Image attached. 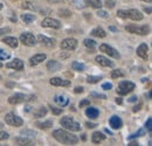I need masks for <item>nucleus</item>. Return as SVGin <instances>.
Here are the masks:
<instances>
[{"label":"nucleus","instance_id":"nucleus-23","mask_svg":"<svg viewBox=\"0 0 152 146\" xmlns=\"http://www.w3.org/2000/svg\"><path fill=\"white\" fill-rule=\"evenodd\" d=\"M105 139V136L102 133V132H99V131H96L93 133V143H95V144H98V143H101V142H103Z\"/></svg>","mask_w":152,"mask_h":146},{"label":"nucleus","instance_id":"nucleus-7","mask_svg":"<svg viewBox=\"0 0 152 146\" xmlns=\"http://www.w3.org/2000/svg\"><path fill=\"white\" fill-rule=\"evenodd\" d=\"M5 120L11 126H21L23 124V120L20 118L19 116H17L14 112H8L5 117Z\"/></svg>","mask_w":152,"mask_h":146},{"label":"nucleus","instance_id":"nucleus-29","mask_svg":"<svg viewBox=\"0 0 152 146\" xmlns=\"http://www.w3.org/2000/svg\"><path fill=\"white\" fill-rule=\"evenodd\" d=\"M47 115V108L45 107H40L37 111H34V117L35 118H40V117H43Z\"/></svg>","mask_w":152,"mask_h":146},{"label":"nucleus","instance_id":"nucleus-19","mask_svg":"<svg viewBox=\"0 0 152 146\" xmlns=\"http://www.w3.org/2000/svg\"><path fill=\"white\" fill-rule=\"evenodd\" d=\"M61 68H62V64L57 61H54V60L48 61V63H47V69L50 72H58Z\"/></svg>","mask_w":152,"mask_h":146},{"label":"nucleus","instance_id":"nucleus-55","mask_svg":"<svg viewBox=\"0 0 152 146\" xmlns=\"http://www.w3.org/2000/svg\"><path fill=\"white\" fill-rule=\"evenodd\" d=\"M105 132H107V133H109V134H113V133H111V131H109L108 128H105Z\"/></svg>","mask_w":152,"mask_h":146},{"label":"nucleus","instance_id":"nucleus-5","mask_svg":"<svg viewBox=\"0 0 152 146\" xmlns=\"http://www.w3.org/2000/svg\"><path fill=\"white\" fill-rule=\"evenodd\" d=\"M35 99V96L33 95H25V93H15L12 95L8 98L10 104H19V103H23V102H28V101H33Z\"/></svg>","mask_w":152,"mask_h":146},{"label":"nucleus","instance_id":"nucleus-61","mask_svg":"<svg viewBox=\"0 0 152 146\" xmlns=\"http://www.w3.org/2000/svg\"><path fill=\"white\" fill-rule=\"evenodd\" d=\"M0 80H1V76H0Z\"/></svg>","mask_w":152,"mask_h":146},{"label":"nucleus","instance_id":"nucleus-54","mask_svg":"<svg viewBox=\"0 0 152 146\" xmlns=\"http://www.w3.org/2000/svg\"><path fill=\"white\" fill-rule=\"evenodd\" d=\"M31 110V107H26V110H25V112H28Z\"/></svg>","mask_w":152,"mask_h":146},{"label":"nucleus","instance_id":"nucleus-41","mask_svg":"<svg viewBox=\"0 0 152 146\" xmlns=\"http://www.w3.org/2000/svg\"><path fill=\"white\" fill-rule=\"evenodd\" d=\"M8 133L7 132H4V131H0V140H5V139H8Z\"/></svg>","mask_w":152,"mask_h":146},{"label":"nucleus","instance_id":"nucleus-3","mask_svg":"<svg viewBox=\"0 0 152 146\" xmlns=\"http://www.w3.org/2000/svg\"><path fill=\"white\" fill-rule=\"evenodd\" d=\"M60 124L63 126L64 128H67V130H70V131H80L81 130V125L75 122L72 117H69V116H66V117H62V119L60 120Z\"/></svg>","mask_w":152,"mask_h":146},{"label":"nucleus","instance_id":"nucleus-31","mask_svg":"<svg viewBox=\"0 0 152 146\" xmlns=\"http://www.w3.org/2000/svg\"><path fill=\"white\" fill-rule=\"evenodd\" d=\"M72 68L76 70V72H83L84 69H86V66L83 64V63H80V62H77V61H74L73 63H72Z\"/></svg>","mask_w":152,"mask_h":146},{"label":"nucleus","instance_id":"nucleus-9","mask_svg":"<svg viewBox=\"0 0 152 146\" xmlns=\"http://www.w3.org/2000/svg\"><path fill=\"white\" fill-rule=\"evenodd\" d=\"M76 47H77V40L76 39H64L62 42H61V48L64 49V50H74Z\"/></svg>","mask_w":152,"mask_h":146},{"label":"nucleus","instance_id":"nucleus-16","mask_svg":"<svg viewBox=\"0 0 152 146\" xmlns=\"http://www.w3.org/2000/svg\"><path fill=\"white\" fill-rule=\"evenodd\" d=\"M95 61L98 64L103 66V67H113V66H114V63H113L111 61H109V58H107L105 56H102V55L96 56Z\"/></svg>","mask_w":152,"mask_h":146},{"label":"nucleus","instance_id":"nucleus-36","mask_svg":"<svg viewBox=\"0 0 152 146\" xmlns=\"http://www.w3.org/2000/svg\"><path fill=\"white\" fill-rule=\"evenodd\" d=\"M144 130H139L137 133H133V134H131L130 137H129V139L131 140V139H133V138H137V137H140V136H144Z\"/></svg>","mask_w":152,"mask_h":146},{"label":"nucleus","instance_id":"nucleus-49","mask_svg":"<svg viewBox=\"0 0 152 146\" xmlns=\"http://www.w3.org/2000/svg\"><path fill=\"white\" fill-rule=\"evenodd\" d=\"M128 102H137V96H132V97H130L129 99H128Z\"/></svg>","mask_w":152,"mask_h":146},{"label":"nucleus","instance_id":"nucleus-53","mask_svg":"<svg viewBox=\"0 0 152 146\" xmlns=\"http://www.w3.org/2000/svg\"><path fill=\"white\" fill-rule=\"evenodd\" d=\"M109 29H110V31H113V32H117V29H116L115 27H109Z\"/></svg>","mask_w":152,"mask_h":146},{"label":"nucleus","instance_id":"nucleus-37","mask_svg":"<svg viewBox=\"0 0 152 146\" xmlns=\"http://www.w3.org/2000/svg\"><path fill=\"white\" fill-rule=\"evenodd\" d=\"M90 96L91 97H95V98H101V99H105L107 96L103 95V93H97V92H90Z\"/></svg>","mask_w":152,"mask_h":146},{"label":"nucleus","instance_id":"nucleus-12","mask_svg":"<svg viewBox=\"0 0 152 146\" xmlns=\"http://www.w3.org/2000/svg\"><path fill=\"white\" fill-rule=\"evenodd\" d=\"M6 67L11 68V69H15V70H22L23 69V62L20 58H14L13 61L8 62L6 64Z\"/></svg>","mask_w":152,"mask_h":146},{"label":"nucleus","instance_id":"nucleus-10","mask_svg":"<svg viewBox=\"0 0 152 146\" xmlns=\"http://www.w3.org/2000/svg\"><path fill=\"white\" fill-rule=\"evenodd\" d=\"M41 26H42V27H47V28H54V29L61 28L60 21H58V20H55V19H52V18H46L45 20H42Z\"/></svg>","mask_w":152,"mask_h":146},{"label":"nucleus","instance_id":"nucleus-15","mask_svg":"<svg viewBox=\"0 0 152 146\" xmlns=\"http://www.w3.org/2000/svg\"><path fill=\"white\" fill-rule=\"evenodd\" d=\"M109 124H110V126L113 128L118 130V128H122L123 122H122V119H121L118 116H113V117H110V119H109Z\"/></svg>","mask_w":152,"mask_h":146},{"label":"nucleus","instance_id":"nucleus-38","mask_svg":"<svg viewBox=\"0 0 152 146\" xmlns=\"http://www.w3.org/2000/svg\"><path fill=\"white\" fill-rule=\"evenodd\" d=\"M50 110H52V112L54 113V115H61L62 113V108H55V107H49Z\"/></svg>","mask_w":152,"mask_h":146},{"label":"nucleus","instance_id":"nucleus-28","mask_svg":"<svg viewBox=\"0 0 152 146\" xmlns=\"http://www.w3.org/2000/svg\"><path fill=\"white\" fill-rule=\"evenodd\" d=\"M84 46L90 49V53H94V48L96 47V42L94 40H91V39H86L84 40Z\"/></svg>","mask_w":152,"mask_h":146},{"label":"nucleus","instance_id":"nucleus-56","mask_svg":"<svg viewBox=\"0 0 152 146\" xmlns=\"http://www.w3.org/2000/svg\"><path fill=\"white\" fill-rule=\"evenodd\" d=\"M48 1H50V2H52V1H54V2H55V1H61V0H48Z\"/></svg>","mask_w":152,"mask_h":146},{"label":"nucleus","instance_id":"nucleus-44","mask_svg":"<svg viewBox=\"0 0 152 146\" xmlns=\"http://www.w3.org/2000/svg\"><path fill=\"white\" fill-rule=\"evenodd\" d=\"M105 5H107V7L113 8L115 6V1H113V0H107V1H105Z\"/></svg>","mask_w":152,"mask_h":146},{"label":"nucleus","instance_id":"nucleus-57","mask_svg":"<svg viewBox=\"0 0 152 146\" xmlns=\"http://www.w3.org/2000/svg\"><path fill=\"white\" fill-rule=\"evenodd\" d=\"M143 1H148V2H151L152 0H143Z\"/></svg>","mask_w":152,"mask_h":146},{"label":"nucleus","instance_id":"nucleus-30","mask_svg":"<svg viewBox=\"0 0 152 146\" xmlns=\"http://www.w3.org/2000/svg\"><path fill=\"white\" fill-rule=\"evenodd\" d=\"M21 136L22 137H26V138L33 139V138H35L37 132L35 131H32V130H23V131H21Z\"/></svg>","mask_w":152,"mask_h":146},{"label":"nucleus","instance_id":"nucleus-42","mask_svg":"<svg viewBox=\"0 0 152 146\" xmlns=\"http://www.w3.org/2000/svg\"><path fill=\"white\" fill-rule=\"evenodd\" d=\"M97 14H98V17H101V18H108V17H109V14H108L105 11H101V9L98 11Z\"/></svg>","mask_w":152,"mask_h":146},{"label":"nucleus","instance_id":"nucleus-58","mask_svg":"<svg viewBox=\"0 0 152 146\" xmlns=\"http://www.w3.org/2000/svg\"><path fill=\"white\" fill-rule=\"evenodd\" d=\"M0 9H2V4H0Z\"/></svg>","mask_w":152,"mask_h":146},{"label":"nucleus","instance_id":"nucleus-32","mask_svg":"<svg viewBox=\"0 0 152 146\" xmlns=\"http://www.w3.org/2000/svg\"><path fill=\"white\" fill-rule=\"evenodd\" d=\"M21 19H22V21H23L25 23H32L37 18H35V15H33V14H22V15H21Z\"/></svg>","mask_w":152,"mask_h":146},{"label":"nucleus","instance_id":"nucleus-4","mask_svg":"<svg viewBox=\"0 0 152 146\" xmlns=\"http://www.w3.org/2000/svg\"><path fill=\"white\" fill-rule=\"evenodd\" d=\"M125 31L132 34H138V35H146L150 33V26L144 25V26H136V25H129L125 27Z\"/></svg>","mask_w":152,"mask_h":146},{"label":"nucleus","instance_id":"nucleus-25","mask_svg":"<svg viewBox=\"0 0 152 146\" xmlns=\"http://www.w3.org/2000/svg\"><path fill=\"white\" fill-rule=\"evenodd\" d=\"M86 5L91 6L94 8H101L102 7V1L101 0H84Z\"/></svg>","mask_w":152,"mask_h":146},{"label":"nucleus","instance_id":"nucleus-14","mask_svg":"<svg viewBox=\"0 0 152 146\" xmlns=\"http://www.w3.org/2000/svg\"><path fill=\"white\" fill-rule=\"evenodd\" d=\"M46 54H37L34 55V56H32L31 58H29V64L32 66V67H34V66H38L40 64L41 62H43L45 60H46Z\"/></svg>","mask_w":152,"mask_h":146},{"label":"nucleus","instance_id":"nucleus-39","mask_svg":"<svg viewBox=\"0 0 152 146\" xmlns=\"http://www.w3.org/2000/svg\"><path fill=\"white\" fill-rule=\"evenodd\" d=\"M145 128H146V130L151 133L152 132V118H149V119H148V122L145 123Z\"/></svg>","mask_w":152,"mask_h":146},{"label":"nucleus","instance_id":"nucleus-34","mask_svg":"<svg viewBox=\"0 0 152 146\" xmlns=\"http://www.w3.org/2000/svg\"><path fill=\"white\" fill-rule=\"evenodd\" d=\"M124 76V73L121 70V69H116L111 73V77L113 78H118V77H123Z\"/></svg>","mask_w":152,"mask_h":146},{"label":"nucleus","instance_id":"nucleus-35","mask_svg":"<svg viewBox=\"0 0 152 146\" xmlns=\"http://www.w3.org/2000/svg\"><path fill=\"white\" fill-rule=\"evenodd\" d=\"M10 56H11V54H10L8 52H6V50H4V49H0V60H1V61L10 58Z\"/></svg>","mask_w":152,"mask_h":146},{"label":"nucleus","instance_id":"nucleus-13","mask_svg":"<svg viewBox=\"0 0 152 146\" xmlns=\"http://www.w3.org/2000/svg\"><path fill=\"white\" fill-rule=\"evenodd\" d=\"M50 84L55 85V87H69L70 82L67 80H62L60 77H53V78H50Z\"/></svg>","mask_w":152,"mask_h":146},{"label":"nucleus","instance_id":"nucleus-51","mask_svg":"<svg viewBox=\"0 0 152 146\" xmlns=\"http://www.w3.org/2000/svg\"><path fill=\"white\" fill-rule=\"evenodd\" d=\"M116 103H117V104H122V98H119V97L116 98Z\"/></svg>","mask_w":152,"mask_h":146},{"label":"nucleus","instance_id":"nucleus-18","mask_svg":"<svg viewBox=\"0 0 152 146\" xmlns=\"http://www.w3.org/2000/svg\"><path fill=\"white\" fill-rule=\"evenodd\" d=\"M148 50H149V47L146 43H142L138 48H137V55L142 58H146L148 57Z\"/></svg>","mask_w":152,"mask_h":146},{"label":"nucleus","instance_id":"nucleus-22","mask_svg":"<svg viewBox=\"0 0 152 146\" xmlns=\"http://www.w3.org/2000/svg\"><path fill=\"white\" fill-rule=\"evenodd\" d=\"M86 115L89 117V118H91V119H95L98 117V115H99V111L96 109V108H91V107H89L88 109L86 110Z\"/></svg>","mask_w":152,"mask_h":146},{"label":"nucleus","instance_id":"nucleus-26","mask_svg":"<svg viewBox=\"0 0 152 146\" xmlns=\"http://www.w3.org/2000/svg\"><path fill=\"white\" fill-rule=\"evenodd\" d=\"M91 35L96 37H105L107 33L104 32V29H102V28L98 27V28H95V29L91 31Z\"/></svg>","mask_w":152,"mask_h":146},{"label":"nucleus","instance_id":"nucleus-47","mask_svg":"<svg viewBox=\"0 0 152 146\" xmlns=\"http://www.w3.org/2000/svg\"><path fill=\"white\" fill-rule=\"evenodd\" d=\"M83 91H84V88H83V87H76L75 88L76 93H82Z\"/></svg>","mask_w":152,"mask_h":146},{"label":"nucleus","instance_id":"nucleus-6","mask_svg":"<svg viewBox=\"0 0 152 146\" xmlns=\"http://www.w3.org/2000/svg\"><path fill=\"white\" fill-rule=\"evenodd\" d=\"M134 89V83L130 82V81H123L118 88H117V93L123 96V95H128L129 92H131Z\"/></svg>","mask_w":152,"mask_h":146},{"label":"nucleus","instance_id":"nucleus-59","mask_svg":"<svg viewBox=\"0 0 152 146\" xmlns=\"http://www.w3.org/2000/svg\"><path fill=\"white\" fill-rule=\"evenodd\" d=\"M2 128V124H1V123H0V128Z\"/></svg>","mask_w":152,"mask_h":146},{"label":"nucleus","instance_id":"nucleus-46","mask_svg":"<svg viewBox=\"0 0 152 146\" xmlns=\"http://www.w3.org/2000/svg\"><path fill=\"white\" fill-rule=\"evenodd\" d=\"M86 126L88 128H94L97 126V124H95V123H89V122H88V123H86Z\"/></svg>","mask_w":152,"mask_h":146},{"label":"nucleus","instance_id":"nucleus-1","mask_svg":"<svg viewBox=\"0 0 152 146\" xmlns=\"http://www.w3.org/2000/svg\"><path fill=\"white\" fill-rule=\"evenodd\" d=\"M53 137L56 139L58 143L67 144V145H74L78 143V138L74 136L73 133L66 131V130H55L53 132Z\"/></svg>","mask_w":152,"mask_h":146},{"label":"nucleus","instance_id":"nucleus-33","mask_svg":"<svg viewBox=\"0 0 152 146\" xmlns=\"http://www.w3.org/2000/svg\"><path fill=\"white\" fill-rule=\"evenodd\" d=\"M101 80H102L101 76H88L87 82H88V83H97V82H99Z\"/></svg>","mask_w":152,"mask_h":146},{"label":"nucleus","instance_id":"nucleus-48","mask_svg":"<svg viewBox=\"0 0 152 146\" xmlns=\"http://www.w3.org/2000/svg\"><path fill=\"white\" fill-rule=\"evenodd\" d=\"M140 108H142V104L139 103L138 105H136V107L133 108V112H137V111H139V110H140Z\"/></svg>","mask_w":152,"mask_h":146},{"label":"nucleus","instance_id":"nucleus-24","mask_svg":"<svg viewBox=\"0 0 152 146\" xmlns=\"http://www.w3.org/2000/svg\"><path fill=\"white\" fill-rule=\"evenodd\" d=\"M14 142L19 145H31L32 144V139L31 138H26V137H19V138H15Z\"/></svg>","mask_w":152,"mask_h":146},{"label":"nucleus","instance_id":"nucleus-52","mask_svg":"<svg viewBox=\"0 0 152 146\" xmlns=\"http://www.w3.org/2000/svg\"><path fill=\"white\" fill-rule=\"evenodd\" d=\"M136 145H139V144H138L137 142H132V143L130 144V146H136Z\"/></svg>","mask_w":152,"mask_h":146},{"label":"nucleus","instance_id":"nucleus-8","mask_svg":"<svg viewBox=\"0 0 152 146\" xmlns=\"http://www.w3.org/2000/svg\"><path fill=\"white\" fill-rule=\"evenodd\" d=\"M20 42H22L25 46H28V47H33L37 45V39L35 36L32 34V33H22L20 35Z\"/></svg>","mask_w":152,"mask_h":146},{"label":"nucleus","instance_id":"nucleus-45","mask_svg":"<svg viewBox=\"0 0 152 146\" xmlns=\"http://www.w3.org/2000/svg\"><path fill=\"white\" fill-rule=\"evenodd\" d=\"M10 32H11V28H10V27L1 28V29H0V35H2V34H5V33H10Z\"/></svg>","mask_w":152,"mask_h":146},{"label":"nucleus","instance_id":"nucleus-27","mask_svg":"<svg viewBox=\"0 0 152 146\" xmlns=\"http://www.w3.org/2000/svg\"><path fill=\"white\" fill-rule=\"evenodd\" d=\"M37 126L39 128H42V130H47L50 126H53V122L52 120H46V122H38L37 123Z\"/></svg>","mask_w":152,"mask_h":146},{"label":"nucleus","instance_id":"nucleus-40","mask_svg":"<svg viewBox=\"0 0 152 146\" xmlns=\"http://www.w3.org/2000/svg\"><path fill=\"white\" fill-rule=\"evenodd\" d=\"M90 105V101L89 99H83L82 102H80V107L83 108V107H89Z\"/></svg>","mask_w":152,"mask_h":146},{"label":"nucleus","instance_id":"nucleus-21","mask_svg":"<svg viewBox=\"0 0 152 146\" xmlns=\"http://www.w3.org/2000/svg\"><path fill=\"white\" fill-rule=\"evenodd\" d=\"M2 42H5V43H6L7 46H10L11 48H17V47H18V45H19L18 40H17L15 37H13V36L5 37V39L2 40Z\"/></svg>","mask_w":152,"mask_h":146},{"label":"nucleus","instance_id":"nucleus-17","mask_svg":"<svg viewBox=\"0 0 152 146\" xmlns=\"http://www.w3.org/2000/svg\"><path fill=\"white\" fill-rule=\"evenodd\" d=\"M38 40H39V42H41L42 45H45V46H47V47H53V46L55 45V40H54V39L47 37V36H45V35H42V34L39 35Z\"/></svg>","mask_w":152,"mask_h":146},{"label":"nucleus","instance_id":"nucleus-20","mask_svg":"<svg viewBox=\"0 0 152 146\" xmlns=\"http://www.w3.org/2000/svg\"><path fill=\"white\" fill-rule=\"evenodd\" d=\"M54 102L58 104L60 107H66L68 103H69V99L66 97V96H61V95H56L54 97Z\"/></svg>","mask_w":152,"mask_h":146},{"label":"nucleus","instance_id":"nucleus-2","mask_svg":"<svg viewBox=\"0 0 152 146\" xmlns=\"http://www.w3.org/2000/svg\"><path fill=\"white\" fill-rule=\"evenodd\" d=\"M117 15L122 19H131L134 21H140L143 19V14L137 9H128V11H118Z\"/></svg>","mask_w":152,"mask_h":146},{"label":"nucleus","instance_id":"nucleus-50","mask_svg":"<svg viewBox=\"0 0 152 146\" xmlns=\"http://www.w3.org/2000/svg\"><path fill=\"white\" fill-rule=\"evenodd\" d=\"M144 11H145L148 14H151V8H150V7H148V8L145 7V8H144Z\"/></svg>","mask_w":152,"mask_h":146},{"label":"nucleus","instance_id":"nucleus-11","mask_svg":"<svg viewBox=\"0 0 152 146\" xmlns=\"http://www.w3.org/2000/svg\"><path fill=\"white\" fill-rule=\"evenodd\" d=\"M99 50L103 52V53H105V54H108L109 56H111V57H115V58H119V57H121L119 53H118L115 48L110 47L109 45H105V43L99 46Z\"/></svg>","mask_w":152,"mask_h":146},{"label":"nucleus","instance_id":"nucleus-43","mask_svg":"<svg viewBox=\"0 0 152 146\" xmlns=\"http://www.w3.org/2000/svg\"><path fill=\"white\" fill-rule=\"evenodd\" d=\"M102 88H103L104 90H110V89H113V84H111V83H104V84L102 85Z\"/></svg>","mask_w":152,"mask_h":146},{"label":"nucleus","instance_id":"nucleus-60","mask_svg":"<svg viewBox=\"0 0 152 146\" xmlns=\"http://www.w3.org/2000/svg\"><path fill=\"white\" fill-rule=\"evenodd\" d=\"M1 67H2V64H1V63H0V68H1Z\"/></svg>","mask_w":152,"mask_h":146}]
</instances>
